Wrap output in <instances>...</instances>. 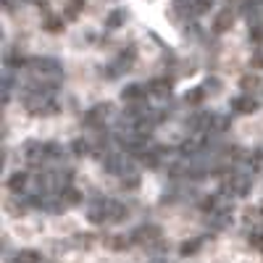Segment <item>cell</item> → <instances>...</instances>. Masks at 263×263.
<instances>
[{
    "label": "cell",
    "mask_w": 263,
    "mask_h": 263,
    "mask_svg": "<svg viewBox=\"0 0 263 263\" xmlns=\"http://www.w3.org/2000/svg\"><path fill=\"white\" fill-rule=\"evenodd\" d=\"M129 213H126V205L111 200V197H95L87 208V218L92 224H119L124 221Z\"/></svg>",
    "instance_id": "6da1fadb"
},
{
    "label": "cell",
    "mask_w": 263,
    "mask_h": 263,
    "mask_svg": "<svg viewBox=\"0 0 263 263\" xmlns=\"http://www.w3.org/2000/svg\"><path fill=\"white\" fill-rule=\"evenodd\" d=\"M21 100H24V108L32 116H53L61 111V105L53 100L50 92H24Z\"/></svg>",
    "instance_id": "7a4b0ae2"
},
{
    "label": "cell",
    "mask_w": 263,
    "mask_h": 263,
    "mask_svg": "<svg viewBox=\"0 0 263 263\" xmlns=\"http://www.w3.org/2000/svg\"><path fill=\"white\" fill-rule=\"evenodd\" d=\"M103 166L108 174H119V177H126V174H135V166H132V158L126 156V153H105L103 156Z\"/></svg>",
    "instance_id": "3957f363"
},
{
    "label": "cell",
    "mask_w": 263,
    "mask_h": 263,
    "mask_svg": "<svg viewBox=\"0 0 263 263\" xmlns=\"http://www.w3.org/2000/svg\"><path fill=\"white\" fill-rule=\"evenodd\" d=\"M29 71L34 77H45V79H61V63L55 58H32L29 61Z\"/></svg>",
    "instance_id": "277c9868"
},
{
    "label": "cell",
    "mask_w": 263,
    "mask_h": 263,
    "mask_svg": "<svg viewBox=\"0 0 263 263\" xmlns=\"http://www.w3.org/2000/svg\"><path fill=\"white\" fill-rule=\"evenodd\" d=\"M250 177L248 174H242V171H237V174H232V177L227 179V184L221 187V195H237V197H242V195H248L250 192Z\"/></svg>",
    "instance_id": "5b68a950"
},
{
    "label": "cell",
    "mask_w": 263,
    "mask_h": 263,
    "mask_svg": "<svg viewBox=\"0 0 263 263\" xmlns=\"http://www.w3.org/2000/svg\"><path fill=\"white\" fill-rule=\"evenodd\" d=\"M108 116H111V105H108V103H100V105H92L90 111L84 114V124L92 126V129H103Z\"/></svg>",
    "instance_id": "8992f818"
},
{
    "label": "cell",
    "mask_w": 263,
    "mask_h": 263,
    "mask_svg": "<svg viewBox=\"0 0 263 263\" xmlns=\"http://www.w3.org/2000/svg\"><path fill=\"white\" fill-rule=\"evenodd\" d=\"M158 237H161V229L156 224H142V227H137L135 232H132V242L147 245V242H156Z\"/></svg>",
    "instance_id": "52a82bcc"
},
{
    "label": "cell",
    "mask_w": 263,
    "mask_h": 263,
    "mask_svg": "<svg viewBox=\"0 0 263 263\" xmlns=\"http://www.w3.org/2000/svg\"><path fill=\"white\" fill-rule=\"evenodd\" d=\"M150 95V90H147V84H126L124 90H121V100H126V103H140V100H145Z\"/></svg>",
    "instance_id": "ba28073f"
},
{
    "label": "cell",
    "mask_w": 263,
    "mask_h": 263,
    "mask_svg": "<svg viewBox=\"0 0 263 263\" xmlns=\"http://www.w3.org/2000/svg\"><path fill=\"white\" fill-rule=\"evenodd\" d=\"M229 221H232V208H227V205H218L208 218L211 229H224V227H229Z\"/></svg>",
    "instance_id": "9c48e42d"
},
{
    "label": "cell",
    "mask_w": 263,
    "mask_h": 263,
    "mask_svg": "<svg viewBox=\"0 0 263 263\" xmlns=\"http://www.w3.org/2000/svg\"><path fill=\"white\" fill-rule=\"evenodd\" d=\"M232 108L237 114H253V111H258V100L250 92H245V95H239V98L232 100Z\"/></svg>",
    "instance_id": "30bf717a"
},
{
    "label": "cell",
    "mask_w": 263,
    "mask_h": 263,
    "mask_svg": "<svg viewBox=\"0 0 263 263\" xmlns=\"http://www.w3.org/2000/svg\"><path fill=\"white\" fill-rule=\"evenodd\" d=\"M27 184H29V174H27V171H13L11 177H8V190H11L13 195L27 192Z\"/></svg>",
    "instance_id": "8fae6325"
},
{
    "label": "cell",
    "mask_w": 263,
    "mask_h": 263,
    "mask_svg": "<svg viewBox=\"0 0 263 263\" xmlns=\"http://www.w3.org/2000/svg\"><path fill=\"white\" fill-rule=\"evenodd\" d=\"M232 24H234V11H232V8H224L221 13L216 16V21H213V32L221 34V32L232 29Z\"/></svg>",
    "instance_id": "7c38bea8"
},
{
    "label": "cell",
    "mask_w": 263,
    "mask_h": 263,
    "mask_svg": "<svg viewBox=\"0 0 263 263\" xmlns=\"http://www.w3.org/2000/svg\"><path fill=\"white\" fill-rule=\"evenodd\" d=\"M147 90H150V95H161V98H166V95H171V79H168V77L153 79V82L147 84Z\"/></svg>",
    "instance_id": "4fadbf2b"
},
{
    "label": "cell",
    "mask_w": 263,
    "mask_h": 263,
    "mask_svg": "<svg viewBox=\"0 0 263 263\" xmlns=\"http://www.w3.org/2000/svg\"><path fill=\"white\" fill-rule=\"evenodd\" d=\"M205 95H208V90H205L203 84H200V87H192V90L184 95V103H187L190 108H197V105H200V103L205 100Z\"/></svg>",
    "instance_id": "5bb4252c"
},
{
    "label": "cell",
    "mask_w": 263,
    "mask_h": 263,
    "mask_svg": "<svg viewBox=\"0 0 263 263\" xmlns=\"http://www.w3.org/2000/svg\"><path fill=\"white\" fill-rule=\"evenodd\" d=\"M239 11H242V16H248V18H260V13H263V0H245Z\"/></svg>",
    "instance_id": "9a60e30c"
},
{
    "label": "cell",
    "mask_w": 263,
    "mask_h": 263,
    "mask_svg": "<svg viewBox=\"0 0 263 263\" xmlns=\"http://www.w3.org/2000/svg\"><path fill=\"white\" fill-rule=\"evenodd\" d=\"M250 42L263 45V18H250Z\"/></svg>",
    "instance_id": "2e32d148"
},
{
    "label": "cell",
    "mask_w": 263,
    "mask_h": 263,
    "mask_svg": "<svg viewBox=\"0 0 263 263\" xmlns=\"http://www.w3.org/2000/svg\"><path fill=\"white\" fill-rule=\"evenodd\" d=\"M203 242H205V237H195V239H187V242H182L179 253H182V255H195L197 250L203 248Z\"/></svg>",
    "instance_id": "e0dca14e"
},
{
    "label": "cell",
    "mask_w": 263,
    "mask_h": 263,
    "mask_svg": "<svg viewBox=\"0 0 263 263\" xmlns=\"http://www.w3.org/2000/svg\"><path fill=\"white\" fill-rule=\"evenodd\" d=\"M126 21V11L124 8H119V11H114V13H108V18H105V27L108 29H119L121 24Z\"/></svg>",
    "instance_id": "ac0fdd59"
},
{
    "label": "cell",
    "mask_w": 263,
    "mask_h": 263,
    "mask_svg": "<svg viewBox=\"0 0 263 263\" xmlns=\"http://www.w3.org/2000/svg\"><path fill=\"white\" fill-rule=\"evenodd\" d=\"M13 263H42V255L37 250H21V253H16Z\"/></svg>",
    "instance_id": "d6986e66"
},
{
    "label": "cell",
    "mask_w": 263,
    "mask_h": 263,
    "mask_svg": "<svg viewBox=\"0 0 263 263\" xmlns=\"http://www.w3.org/2000/svg\"><path fill=\"white\" fill-rule=\"evenodd\" d=\"M90 150H92V145L87 142V140H74L71 142V153L77 158H82V156H90Z\"/></svg>",
    "instance_id": "ffe728a7"
},
{
    "label": "cell",
    "mask_w": 263,
    "mask_h": 263,
    "mask_svg": "<svg viewBox=\"0 0 263 263\" xmlns=\"http://www.w3.org/2000/svg\"><path fill=\"white\" fill-rule=\"evenodd\" d=\"M245 163L255 171V168H260L263 166V150H253V153H248L245 156Z\"/></svg>",
    "instance_id": "44dd1931"
},
{
    "label": "cell",
    "mask_w": 263,
    "mask_h": 263,
    "mask_svg": "<svg viewBox=\"0 0 263 263\" xmlns=\"http://www.w3.org/2000/svg\"><path fill=\"white\" fill-rule=\"evenodd\" d=\"M121 187H124V190H137V187H140V177H137V174H126L124 182H121Z\"/></svg>",
    "instance_id": "7402d4cb"
},
{
    "label": "cell",
    "mask_w": 263,
    "mask_h": 263,
    "mask_svg": "<svg viewBox=\"0 0 263 263\" xmlns=\"http://www.w3.org/2000/svg\"><path fill=\"white\" fill-rule=\"evenodd\" d=\"M82 6H84V0H71V6L66 8V18H77L79 11H82Z\"/></svg>",
    "instance_id": "603a6c76"
},
{
    "label": "cell",
    "mask_w": 263,
    "mask_h": 263,
    "mask_svg": "<svg viewBox=\"0 0 263 263\" xmlns=\"http://www.w3.org/2000/svg\"><path fill=\"white\" fill-rule=\"evenodd\" d=\"M45 29H48V32H61V29H63V18L50 16V18L45 21Z\"/></svg>",
    "instance_id": "cb8c5ba5"
},
{
    "label": "cell",
    "mask_w": 263,
    "mask_h": 263,
    "mask_svg": "<svg viewBox=\"0 0 263 263\" xmlns=\"http://www.w3.org/2000/svg\"><path fill=\"white\" fill-rule=\"evenodd\" d=\"M248 239H250V245H253V248H260V250H263V232H260V229L250 232V237H248Z\"/></svg>",
    "instance_id": "d4e9b609"
},
{
    "label": "cell",
    "mask_w": 263,
    "mask_h": 263,
    "mask_svg": "<svg viewBox=\"0 0 263 263\" xmlns=\"http://www.w3.org/2000/svg\"><path fill=\"white\" fill-rule=\"evenodd\" d=\"M239 84H242V90H245V92H253V90H255V87H258L260 82H258L255 77H245V79L239 82Z\"/></svg>",
    "instance_id": "484cf974"
},
{
    "label": "cell",
    "mask_w": 263,
    "mask_h": 263,
    "mask_svg": "<svg viewBox=\"0 0 263 263\" xmlns=\"http://www.w3.org/2000/svg\"><path fill=\"white\" fill-rule=\"evenodd\" d=\"M203 87H205L208 92H218V90H221V82H218L216 77H211V79H205V84H203Z\"/></svg>",
    "instance_id": "4316f807"
},
{
    "label": "cell",
    "mask_w": 263,
    "mask_h": 263,
    "mask_svg": "<svg viewBox=\"0 0 263 263\" xmlns=\"http://www.w3.org/2000/svg\"><path fill=\"white\" fill-rule=\"evenodd\" d=\"M250 63H253V69H263V53H255Z\"/></svg>",
    "instance_id": "83f0119b"
}]
</instances>
